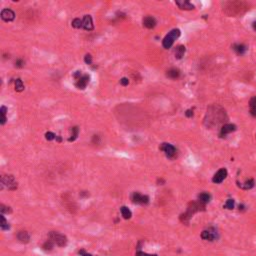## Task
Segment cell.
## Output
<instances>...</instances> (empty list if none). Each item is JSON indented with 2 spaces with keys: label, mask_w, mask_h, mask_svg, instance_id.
Instances as JSON below:
<instances>
[{
  "label": "cell",
  "mask_w": 256,
  "mask_h": 256,
  "mask_svg": "<svg viewBox=\"0 0 256 256\" xmlns=\"http://www.w3.org/2000/svg\"><path fill=\"white\" fill-rule=\"evenodd\" d=\"M180 34H181V31L179 30L178 28L172 29V30L163 38V40H162V45H163V47L165 49L171 48V46L173 45V43L175 42L177 38H179Z\"/></svg>",
  "instance_id": "6da1fadb"
},
{
  "label": "cell",
  "mask_w": 256,
  "mask_h": 256,
  "mask_svg": "<svg viewBox=\"0 0 256 256\" xmlns=\"http://www.w3.org/2000/svg\"><path fill=\"white\" fill-rule=\"evenodd\" d=\"M49 239L52 241L53 243H55L58 246H65L67 243V238L63 235L61 233L55 232V231H51L49 233Z\"/></svg>",
  "instance_id": "7a4b0ae2"
},
{
  "label": "cell",
  "mask_w": 256,
  "mask_h": 256,
  "mask_svg": "<svg viewBox=\"0 0 256 256\" xmlns=\"http://www.w3.org/2000/svg\"><path fill=\"white\" fill-rule=\"evenodd\" d=\"M160 149L162 151L165 153V155L168 157V158L172 159L174 157L176 156V148L173 146L172 144H169V143H163L161 145Z\"/></svg>",
  "instance_id": "3957f363"
},
{
  "label": "cell",
  "mask_w": 256,
  "mask_h": 256,
  "mask_svg": "<svg viewBox=\"0 0 256 256\" xmlns=\"http://www.w3.org/2000/svg\"><path fill=\"white\" fill-rule=\"evenodd\" d=\"M2 184L8 187V189L15 190L17 188V182L12 175H5L2 177Z\"/></svg>",
  "instance_id": "277c9868"
},
{
  "label": "cell",
  "mask_w": 256,
  "mask_h": 256,
  "mask_svg": "<svg viewBox=\"0 0 256 256\" xmlns=\"http://www.w3.org/2000/svg\"><path fill=\"white\" fill-rule=\"evenodd\" d=\"M201 237L204 240L214 241L217 238V231L214 228H208L206 230H203L201 233Z\"/></svg>",
  "instance_id": "5b68a950"
},
{
  "label": "cell",
  "mask_w": 256,
  "mask_h": 256,
  "mask_svg": "<svg viewBox=\"0 0 256 256\" xmlns=\"http://www.w3.org/2000/svg\"><path fill=\"white\" fill-rule=\"evenodd\" d=\"M131 199H132V201H133V203H136V204H147L149 201L148 196L142 195V194L138 193V192H134L131 196Z\"/></svg>",
  "instance_id": "8992f818"
},
{
  "label": "cell",
  "mask_w": 256,
  "mask_h": 256,
  "mask_svg": "<svg viewBox=\"0 0 256 256\" xmlns=\"http://www.w3.org/2000/svg\"><path fill=\"white\" fill-rule=\"evenodd\" d=\"M226 176H227V170L225 168H221L214 174V176L212 178V182L216 183V184H219V183H221L226 178Z\"/></svg>",
  "instance_id": "52a82bcc"
},
{
  "label": "cell",
  "mask_w": 256,
  "mask_h": 256,
  "mask_svg": "<svg viewBox=\"0 0 256 256\" xmlns=\"http://www.w3.org/2000/svg\"><path fill=\"white\" fill-rule=\"evenodd\" d=\"M89 81H90V76H89L88 74H84V75L81 76L77 81H76L75 86L77 87L78 89L83 90V89L86 88L87 84L89 83Z\"/></svg>",
  "instance_id": "ba28073f"
},
{
  "label": "cell",
  "mask_w": 256,
  "mask_h": 256,
  "mask_svg": "<svg viewBox=\"0 0 256 256\" xmlns=\"http://www.w3.org/2000/svg\"><path fill=\"white\" fill-rule=\"evenodd\" d=\"M236 130V126L234 124H224L222 127H221V130H220V137H225L226 135L231 133V132H234Z\"/></svg>",
  "instance_id": "9c48e42d"
},
{
  "label": "cell",
  "mask_w": 256,
  "mask_h": 256,
  "mask_svg": "<svg viewBox=\"0 0 256 256\" xmlns=\"http://www.w3.org/2000/svg\"><path fill=\"white\" fill-rule=\"evenodd\" d=\"M83 28L87 31H91L94 29V25H93V21H92V17L90 15H85L83 17Z\"/></svg>",
  "instance_id": "30bf717a"
},
{
  "label": "cell",
  "mask_w": 256,
  "mask_h": 256,
  "mask_svg": "<svg viewBox=\"0 0 256 256\" xmlns=\"http://www.w3.org/2000/svg\"><path fill=\"white\" fill-rule=\"evenodd\" d=\"M1 18L6 22H9V21L14 20L15 13L11 9H3L1 11Z\"/></svg>",
  "instance_id": "8fae6325"
},
{
  "label": "cell",
  "mask_w": 256,
  "mask_h": 256,
  "mask_svg": "<svg viewBox=\"0 0 256 256\" xmlns=\"http://www.w3.org/2000/svg\"><path fill=\"white\" fill-rule=\"evenodd\" d=\"M156 19L152 16H146L143 18V26L148 29H152L156 26Z\"/></svg>",
  "instance_id": "7c38bea8"
},
{
  "label": "cell",
  "mask_w": 256,
  "mask_h": 256,
  "mask_svg": "<svg viewBox=\"0 0 256 256\" xmlns=\"http://www.w3.org/2000/svg\"><path fill=\"white\" fill-rule=\"evenodd\" d=\"M176 5L182 10H192L194 9V5L191 4L187 0H182V1H176Z\"/></svg>",
  "instance_id": "4fadbf2b"
},
{
  "label": "cell",
  "mask_w": 256,
  "mask_h": 256,
  "mask_svg": "<svg viewBox=\"0 0 256 256\" xmlns=\"http://www.w3.org/2000/svg\"><path fill=\"white\" fill-rule=\"evenodd\" d=\"M186 51L185 46L183 45H178L177 47L174 49V55H175L176 59H181L183 56H184V53Z\"/></svg>",
  "instance_id": "5bb4252c"
},
{
  "label": "cell",
  "mask_w": 256,
  "mask_h": 256,
  "mask_svg": "<svg viewBox=\"0 0 256 256\" xmlns=\"http://www.w3.org/2000/svg\"><path fill=\"white\" fill-rule=\"evenodd\" d=\"M237 184H238V187H240L241 189L248 190V189H251L254 186V180L253 179H249V180H246L244 183L237 182Z\"/></svg>",
  "instance_id": "9a60e30c"
},
{
  "label": "cell",
  "mask_w": 256,
  "mask_h": 256,
  "mask_svg": "<svg viewBox=\"0 0 256 256\" xmlns=\"http://www.w3.org/2000/svg\"><path fill=\"white\" fill-rule=\"evenodd\" d=\"M210 199H211V196L209 193H206V192H203V193H200L198 195V201L200 203H202L205 205L206 203H208L209 201H210Z\"/></svg>",
  "instance_id": "2e32d148"
},
{
  "label": "cell",
  "mask_w": 256,
  "mask_h": 256,
  "mask_svg": "<svg viewBox=\"0 0 256 256\" xmlns=\"http://www.w3.org/2000/svg\"><path fill=\"white\" fill-rule=\"evenodd\" d=\"M179 75H180V71H179L177 68H171V69H169L167 71V73H166V76H167L168 78H171V79L178 78Z\"/></svg>",
  "instance_id": "e0dca14e"
},
{
  "label": "cell",
  "mask_w": 256,
  "mask_h": 256,
  "mask_svg": "<svg viewBox=\"0 0 256 256\" xmlns=\"http://www.w3.org/2000/svg\"><path fill=\"white\" fill-rule=\"evenodd\" d=\"M232 48H233V50L235 51L237 54H239V55L244 54L246 51H247V47H246L244 44H234L232 46Z\"/></svg>",
  "instance_id": "ac0fdd59"
},
{
  "label": "cell",
  "mask_w": 256,
  "mask_h": 256,
  "mask_svg": "<svg viewBox=\"0 0 256 256\" xmlns=\"http://www.w3.org/2000/svg\"><path fill=\"white\" fill-rule=\"evenodd\" d=\"M249 111L252 116L256 117V96H253L249 101Z\"/></svg>",
  "instance_id": "d6986e66"
},
{
  "label": "cell",
  "mask_w": 256,
  "mask_h": 256,
  "mask_svg": "<svg viewBox=\"0 0 256 256\" xmlns=\"http://www.w3.org/2000/svg\"><path fill=\"white\" fill-rule=\"evenodd\" d=\"M6 112H7L6 106H2V107L0 108V123H1V125H4V124H5V122H6V120H7V118H6Z\"/></svg>",
  "instance_id": "ffe728a7"
},
{
  "label": "cell",
  "mask_w": 256,
  "mask_h": 256,
  "mask_svg": "<svg viewBox=\"0 0 256 256\" xmlns=\"http://www.w3.org/2000/svg\"><path fill=\"white\" fill-rule=\"evenodd\" d=\"M17 238L21 241V242H28L29 241V234L26 231H19V233L17 234Z\"/></svg>",
  "instance_id": "44dd1931"
},
{
  "label": "cell",
  "mask_w": 256,
  "mask_h": 256,
  "mask_svg": "<svg viewBox=\"0 0 256 256\" xmlns=\"http://www.w3.org/2000/svg\"><path fill=\"white\" fill-rule=\"evenodd\" d=\"M120 211H121V214H122L123 218H124V219H129V218H131L132 213H131V211H130L129 209H128L126 206H122V207L120 208Z\"/></svg>",
  "instance_id": "7402d4cb"
},
{
  "label": "cell",
  "mask_w": 256,
  "mask_h": 256,
  "mask_svg": "<svg viewBox=\"0 0 256 256\" xmlns=\"http://www.w3.org/2000/svg\"><path fill=\"white\" fill-rule=\"evenodd\" d=\"M15 90L17 92H21L24 90V85H23V82L21 79H16L15 80Z\"/></svg>",
  "instance_id": "603a6c76"
},
{
  "label": "cell",
  "mask_w": 256,
  "mask_h": 256,
  "mask_svg": "<svg viewBox=\"0 0 256 256\" xmlns=\"http://www.w3.org/2000/svg\"><path fill=\"white\" fill-rule=\"evenodd\" d=\"M71 131H72V134H71V137L68 139L69 140V141H74V140L77 138V136H78V133H79V129H78V127H73L71 129Z\"/></svg>",
  "instance_id": "cb8c5ba5"
},
{
  "label": "cell",
  "mask_w": 256,
  "mask_h": 256,
  "mask_svg": "<svg viewBox=\"0 0 256 256\" xmlns=\"http://www.w3.org/2000/svg\"><path fill=\"white\" fill-rule=\"evenodd\" d=\"M72 26H73L74 28H81V27H83V22H82V20H80L79 18H75L73 21H72Z\"/></svg>",
  "instance_id": "d4e9b609"
},
{
  "label": "cell",
  "mask_w": 256,
  "mask_h": 256,
  "mask_svg": "<svg viewBox=\"0 0 256 256\" xmlns=\"http://www.w3.org/2000/svg\"><path fill=\"white\" fill-rule=\"evenodd\" d=\"M0 218H1V224H0V226H1V228H2L3 230H6V229L9 228V225H8V222L6 221L5 217L3 216V214H2L1 216H0Z\"/></svg>",
  "instance_id": "484cf974"
},
{
  "label": "cell",
  "mask_w": 256,
  "mask_h": 256,
  "mask_svg": "<svg viewBox=\"0 0 256 256\" xmlns=\"http://www.w3.org/2000/svg\"><path fill=\"white\" fill-rule=\"evenodd\" d=\"M224 207L226 209H228V210H231V209H233L234 208V200L233 199H228L227 201L225 202Z\"/></svg>",
  "instance_id": "4316f807"
},
{
  "label": "cell",
  "mask_w": 256,
  "mask_h": 256,
  "mask_svg": "<svg viewBox=\"0 0 256 256\" xmlns=\"http://www.w3.org/2000/svg\"><path fill=\"white\" fill-rule=\"evenodd\" d=\"M45 138L49 140V141H51V140H53L54 138H56V135H55L53 132H46L45 133Z\"/></svg>",
  "instance_id": "83f0119b"
},
{
  "label": "cell",
  "mask_w": 256,
  "mask_h": 256,
  "mask_svg": "<svg viewBox=\"0 0 256 256\" xmlns=\"http://www.w3.org/2000/svg\"><path fill=\"white\" fill-rule=\"evenodd\" d=\"M0 211H1L2 214L3 213H10L11 209H10V207H7L5 205H3V204H1V205H0Z\"/></svg>",
  "instance_id": "f1b7e54d"
},
{
  "label": "cell",
  "mask_w": 256,
  "mask_h": 256,
  "mask_svg": "<svg viewBox=\"0 0 256 256\" xmlns=\"http://www.w3.org/2000/svg\"><path fill=\"white\" fill-rule=\"evenodd\" d=\"M84 62L88 64V65H90V64L92 63V56L90 54H86L85 55V57H84Z\"/></svg>",
  "instance_id": "f546056e"
},
{
  "label": "cell",
  "mask_w": 256,
  "mask_h": 256,
  "mask_svg": "<svg viewBox=\"0 0 256 256\" xmlns=\"http://www.w3.org/2000/svg\"><path fill=\"white\" fill-rule=\"evenodd\" d=\"M24 66V61L22 59H18V60H16L15 62V67H18V68H21Z\"/></svg>",
  "instance_id": "4dcf8cb0"
},
{
  "label": "cell",
  "mask_w": 256,
  "mask_h": 256,
  "mask_svg": "<svg viewBox=\"0 0 256 256\" xmlns=\"http://www.w3.org/2000/svg\"><path fill=\"white\" fill-rule=\"evenodd\" d=\"M120 84L122 86H127V85L129 84V80H128V78H126V77H123L120 80Z\"/></svg>",
  "instance_id": "1f68e13d"
},
{
  "label": "cell",
  "mask_w": 256,
  "mask_h": 256,
  "mask_svg": "<svg viewBox=\"0 0 256 256\" xmlns=\"http://www.w3.org/2000/svg\"><path fill=\"white\" fill-rule=\"evenodd\" d=\"M73 76H74V78H75L76 80H78V79L81 77V76H82V73H81V71H76Z\"/></svg>",
  "instance_id": "d6a6232c"
},
{
  "label": "cell",
  "mask_w": 256,
  "mask_h": 256,
  "mask_svg": "<svg viewBox=\"0 0 256 256\" xmlns=\"http://www.w3.org/2000/svg\"><path fill=\"white\" fill-rule=\"evenodd\" d=\"M185 115H186L187 117H192V116H193V111H192L191 109L187 110V111L185 112Z\"/></svg>",
  "instance_id": "836d02e7"
},
{
  "label": "cell",
  "mask_w": 256,
  "mask_h": 256,
  "mask_svg": "<svg viewBox=\"0 0 256 256\" xmlns=\"http://www.w3.org/2000/svg\"><path fill=\"white\" fill-rule=\"evenodd\" d=\"M135 256H156V255H149V254L144 253V252H137Z\"/></svg>",
  "instance_id": "e575fe53"
},
{
  "label": "cell",
  "mask_w": 256,
  "mask_h": 256,
  "mask_svg": "<svg viewBox=\"0 0 256 256\" xmlns=\"http://www.w3.org/2000/svg\"><path fill=\"white\" fill-rule=\"evenodd\" d=\"M80 255L81 256H92L91 254H89V253H86V252H84V251H80Z\"/></svg>",
  "instance_id": "d590c367"
},
{
  "label": "cell",
  "mask_w": 256,
  "mask_h": 256,
  "mask_svg": "<svg viewBox=\"0 0 256 256\" xmlns=\"http://www.w3.org/2000/svg\"><path fill=\"white\" fill-rule=\"evenodd\" d=\"M252 27H253L254 30H256V21H254V22L252 23Z\"/></svg>",
  "instance_id": "8d00e7d4"
}]
</instances>
